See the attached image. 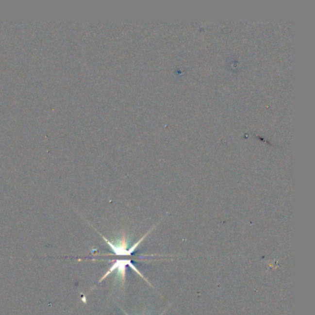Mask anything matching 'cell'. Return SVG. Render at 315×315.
<instances>
[{
    "mask_svg": "<svg viewBox=\"0 0 315 315\" xmlns=\"http://www.w3.org/2000/svg\"><path fill=\"white\" fill-rule=\"evenodd\" d=\"M127 265H129V266H131V267L133 268V269L134 271L138 274V275H140L141 276V277H143V280H145L149 285H150V283L146 280V278L145 277H143V275L139 272V270L137 269V268L135 267L134 266L133 264V262L131 261V260H117V261H116L114 263V265H112V267L110 268V270L105 274V276L104 277H102V279L100 280V281H102V280H104L105 279V277H107L108 275H110L112 272H114V271H116V272H117V277H120V279H121V283L123 284L124 283L125 281V275H126V266Z\"/></svg>",
    "mask_w": 315,
    "mask_h": 315,
    "instance_id": "cell-1",
    "label": "cell"
},
{
    "mask_svg": "<svg viewBox=\"0 0 315 315\" xmlns=\"http://www.w3.org/2000/svg\"><path fill=\"white\" fill-rule=\"evenodd\" d=\"M104 239H105V242L110 246L111 249L114 251L115 254H116L118 256H129L132 254L125 235L122 237V239L118 240L116 243H112L108 239H105V237H104Z\"/></svg>",
    "mask_w": 315,
    "mask_h": 315,
    "instance_id": "cell-2",
    "label": "cell"
},
{
    "mask_svg": "<svg viewBox=\"0 0 315 315\" xmlns=\"http://www.w3.org/2000/svg\"><path fill=\"white\" fill-rule=\"evenodd\" d=\"M164 313H165V311H164V312H163L162 314H161V315H164ZM125 314H126V313H125ZM126 315H128V314H126Z\"/></svg>",
    "mask_w": 315,
    "mask_h": 315,
    "instance_id": "cell-3",
    "label": "cell"
}]
</instances>
